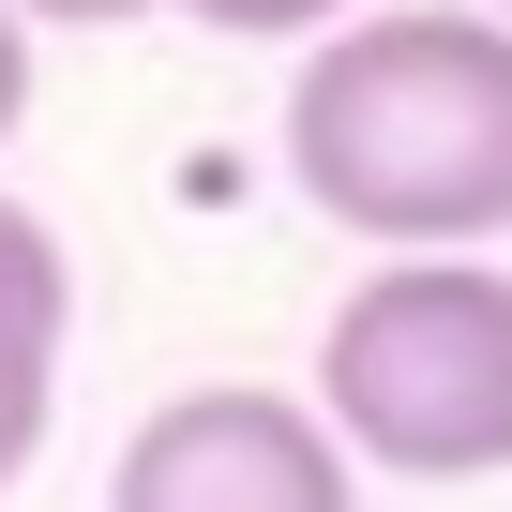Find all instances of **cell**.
Here are the masks:
<instances>
[{"instance_id": "5b68a950", "label": "cell", "mask_w": 512, "mask_h": 512, "mask_svg": "<svg viewBox=\"0 0 512 512\" xmlns=\"http://www.w3.org/2000/svg\"><path fill=\"white\" fill-rule=\"evenodd\" d=\"M166 16H196V31H241V46H332L362 0H166Z\"/></svg>"}, {"instance_id": "ba28073f", "label": "cell", "mask_w": 512, "mask_h": 512, "mask_svg": "<svg viewBox=\"0 0 512 512\" xmlns=\"http://www.w3.org/2000/svg\"><path fill=\"white\" fill-rule=\"evenodd\" d=\"M482 16H512V0H482Z\"/></svg>"}, {"instance_id": "277c9868", "label": "cell", "mask_w": 512, "mask_h": 512, "mask_svg": "<svg viewBox=\"0 0 512 512\" xmlns=\"http://www.w3.org/2000/svg\"><path fill=\"white\" fill-rule=\"evenodd\" d=\"M61 332H76V256L46 211L0 196V497L31 482V452L61 422Z\"/></svg>"}, {"instance_id": "3957f363", "label": "cell", "mask_w": 512, "mask_h": 512, "mask_svg": "<svg viewBox=\"0 0 512 512\" xmlns=\"http://www.w3.org/2000/svg\"><path fill=\"white\" fill-rule=\"evenodd\" d=\"M106 512H347V437L317 422V392H166L121 437Z\"/></svg>"}, {"instance_id": "7a4b0ae2", "label": "cell", "mask_w": 512, "mask_h": 512, "mask_svg": "<svg viewBox=\"0 0 512 512\" xmlns=\"http://www.w3.org/2000/svg\"><path fill=\"white\" fill-rule=\"evenodd\" d=\"M317 422L392 482L512 467V272L497 256H377L317 332Z\"/></svg>"}, {"instance_id": "6da1fadb", "label": "cell", "mask_w": 512, "mask_h": 512, "mask_svg": "<svg viewBox=\"0 0 512 512\" xmlns=\"http://www.w3.org/2000/svg\"><path fill=\"white\" fill-rule=\"evenodd\" d=\"M287 181L377 256L512 241V16L407 0L347 16L287 76Z\"/></svg>"}, {"instance_id": "8992f818", "label": "cell", "mask_w": 512, "mask_h": 512, "mask_svg": "<svg viewBox=\"0 0 512 512\" xmlns=\"http://www.w3.org/2000/svg\"><path fill=\"white\" fill-rule=\"evenodd\" d=\"M16 121H31V16L0 0V136H16Z\"/></svg>"}, {"instance_id": "52a82bcc", "label": "cell", "mask_w": 512, "mask_h": 512, "mask_svg": "<svg viewBox=\"0 0 512 512\" xmlns=\"http://www.w3.org/2000/svg\"><path fill=\"white\" fill-rule=\"evenodd\" d=\"M31 31H121V16H166V0H16Z\"/></svg>"}]
</instances>
